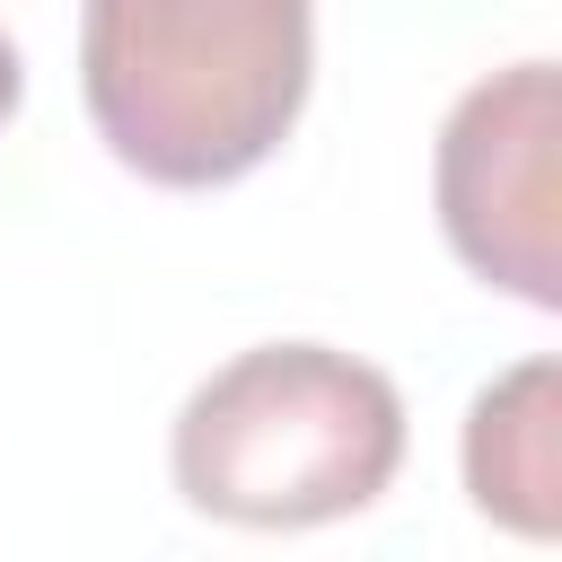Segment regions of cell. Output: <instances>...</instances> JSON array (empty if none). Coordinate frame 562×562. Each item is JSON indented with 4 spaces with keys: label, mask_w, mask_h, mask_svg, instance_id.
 <instances>
[{
    "label": "cell",
    "mask_w": 562,
    "mask_h": 562,
    "mask_svg": "<svg viewBox=\"0 0 562 562\" xmlns=\"http://www.w3.org/2000/svg\"><path fill=\"white\" fill-rule=\"evenodd\" d=\"M316 0H79V97L97 140L167 184L255 176L307 105Z\"/></svg>",
    "instance_id": "obj_1"
},
{
    "label": "cell",
    "mask_w": 562,
    "mask_h": 562,
    "mask_svg": "<svg viewBox=\"0 0 562 562\" xmlns=\"http://www.w3.org/2000/svg\"><path fill=\"white\" fill-rule=\"evenodd\" d=\"M176 492L228 527H325L404 465V395L334 342H255L220 360L167 439Z\"/></svg>",
    "instance_id": "obj_2"
},
{
    "label": "cell",
    "mask_w": 562,
    "mask_h": 562,
    "mask_svg": "<svg viewBox=\"0 0 562 562\" xmlns=\"http://www.w3.org/2000/svg\"><path fill=\"white\" fill-rule=\"evenodd\" d=\"M562 88L553 61H509L474 79L439 123V228L457 263L527 307H562Z\"/></svg>",
    "instance_id": "obj_3"
},
{
    "label": "cell",
    "mask_w": 562,
    "mask_h": 562,
    "mask_svg": "<svg viewBox=\"0 0 562 562\" xmlns=\"http://www.w3.org/2000/svg\"><path fill=\"white\" fill-rule=\"evenodd\" d=\"M553 395H562L553 360H518L465 413V492H474V509L536 536V544L562 527V404Z\"/></svg>",
    "instance_id": "obj_4"
},
{
    "label": "cell",
    "mask_w": 562,
    "mask_h": 562,
    "mask_svg": "<svg viewBox=\"0 0 562 562\" xmlns=\"http://www.w3.org/2000/svg\"><path fill=\"white\" fill-rule=\"evenodd\" d=\"M18 97H26V61H18V44L0 35V123L18 114Z\"/></svg>",
    "instance_id": "obj_5"
}]
</instances>
